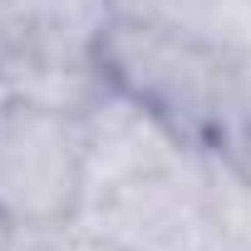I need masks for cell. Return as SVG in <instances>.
<instances>
[{"label": "cell", "instance_id": "cell-4", "mask_svg": "<svg viewBox=\"0 0 251 251\" xmlns=\"http://www.w3.org/2000/svg\"><path fill=\"white\" fill-rule=\"evenodd\" d=\"M0 5H5V0H0Z\"/></svg>", "mask_w": 251, "mask_h": 251}, {"label": "cell", "instance_id": "cell-2", "mask_svg": "<svg viewBox=\"0 0 251 251\" xmlns=\"http://www.w3.org/2000/svg\"><path fill=\"white\" fill-rule=\"evenodd\" d=\"M99 64L128 99H138L177 133H202L222 123V64L197 40L168 25L113 20L108 30H99Z\"/></svg>", "mask_w": 251, "mask_h": 251}, {"label": "cell", "instance_id": "cell-1", "mask_svg": "<svg viewBox=\"0 0 251 251\" xmlns=\"http://www.w3.org/2000/svg\"><path fill=\"white\" fill-rule=\"evenodd\" d=\"M84 168L89 138L74 113L35 99L0 103V226L64 231L84 197Z\"/></svg>", "mask_w": 251, "mask_h": 251}, {"label": "cell", "instance_id": "cell-3", "mask_svg": "<svg viewBox=\"0 0 251 251\" xmlns=\"http://www.w3.org/2000/svg\"><path fill=\"white\" fill-rule=\"evenodd\" d=\"M40 251H118V246L103 241V236H54V241H45Z\"/></svg>", "mask_w": 251, "mask_h": 251}]
</instances>
